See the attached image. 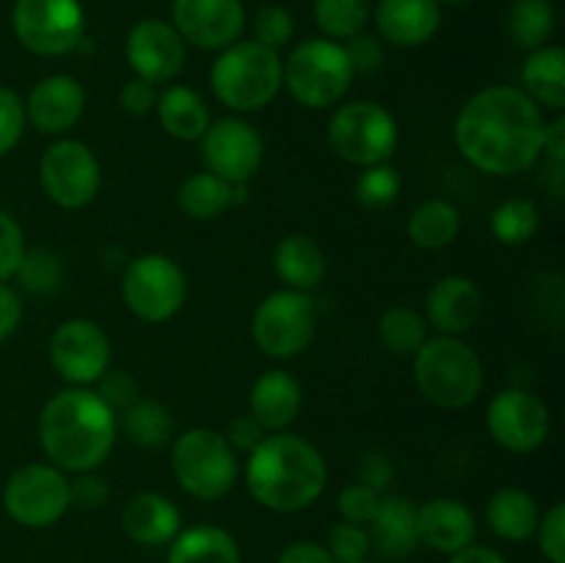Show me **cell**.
Returning <instances> with one entry per match:
<instances>
[{
	"instance_id": "cell-19",
	"label": "cell",
	"mask_w": 565,
	"mask_h": 563,
	"mask_svg": "<svg viewBox=\"0 0 565 563\" xmlns=\"http://www.w3.org/2000/svg\"><path fill=\"white\" fill-rule=\"evenodd\" d=\"M25 119L44 136H64L86 110V92L72 75H47L28 92Z\"/></svg>"
},
{
	"instance_id": "cell-18",
	"label": "cell",
	"mask_w": 565,
	"mask_h": 563,
	"mask_svg": "<svg viewBox=\"0 0 565 563\" xmlns=\"http://www.w3.org/2000/svg\"><path fill=\"white\" fill-rule=\"evenodd\" d=\"M174 31L199 50H224L241 39L246 9L241 0H174Z\"/></svg>"
},
{
	"instance_id": "cell-5",
	"label": "cell",
	"mask_w": 565,
	"mask_h": 563,
	"mask_svg": "<svg viewBox=\"0 0 565 563\" xmlns=\"http://www.w3.org/2000/svg\"><path fill=\"white\" fill-rule=\"evenodd\" d=\"M414 381L439 408H467L483 392V362L461 337L434 334L414 353Z\"/></svg>"
},
{
	"instance_id": "cell-26",
	"label": "cell",
	"mask_w": 565,
	"mask_h": 563,
	"mask_svg": "<svg viewBox=\"0 0 565 563\" xmlns=\"http://www.w3.org/2000/svg\"><path fill=\"white\" fill-rule=\"evenodd\" d=\"M154 114H158L160 127L177 141H202L213 121L202 94L180 83H166V88H160Z\"/></svg>"
},
{
	"instance_id": "cell-32",
	"label": "cell",
	"mask_w": 565,
	"mask_h": 563,
	"mask_svg": "<svg viewBox=\"0 0 565 563\" xmlns=\"http://www.w3.org/2000/svg\"><path fill=\"white\" fill-rule=\"evenodd\" d=\"M406 230L414 246L425 248V252H439V248L456 243L458 232H461V213L447 199H425L408 215Z\"/></svg>"
},
{
	"instance_id": "cell-17",
	"label": "cell",
	"mask_w": 565,
	"mask_h": 563,
	"mask_svg": "<svg viewBox=\"0 0 565 563\" xmlns=\"http://www.w3.org/2000/svg\"><path fill=\"white\" fill-rule=\"evenodd\" d=\"M125 55L136 77L160 86V83L174 81L185 66V42L174 31V25L147 17L127 33Z\"/></svg>"
},
{
	"instance_id": "cell-25",
	"label": "cell",
	"mask_w": 565,
	"mask_h": 563,
	"mask_svg": "<svg viewBox=\"0 0 565 563\" xmlns=\"http://www.w3.org/2000/svg\"><path fill=\"white\" fill-rule=\"evenodd\" d=\"M180 508L158 491H138L121 508V530L143 546H160L180 533Z\"/></svg>"
},
{
	"instance_id": "cell-31",
	"label": "cell",
	"mask_w": 565,
	"mask_h": 563,
	"mask_svg": "<svg viewBox=\"0 0 565 563\" xmlns=\"http://www.w3.org/2000/svg\"><path fill=\"white\" fill-rule=\"evenodd\" d=\"M169 563H243V557L232 533L215 524H196L174 535Z\"/></svg>"
},
{
	"instance_id": "cell-6",
	"label": "cell",
	"mask_w": 565,
	"mask_h": 563,
	"mask_svg": "<svg viewBox=\"0 0 565 563\" xmlns=\"http://www.w3.org/2000/svg\"><path fill=\"white\" fill-rule=\"evenodd\" d=\"M345 47L334 39H307L281 61V83L290 97L309 110L334 108L345 99L353 83Z\"/></svg>"
},
{
	"instance_id": "cell-24",
	"label": "cell",
	"mask_w": 565,
	"mask_h": 563,
	"mask_svg": "<svg viewBox=\"0 0 565 563\" xmlns=\"http://www.w3.org/2000/svg\"><path fill=\"white\" fill-rule=\"evenodd\" d=\"M370 546L384 561H406L419 546L417 506L401 495L381 497V506L370 522Z\"/></svg>"
},
{
	"instance_id": "cell-9",
	"label": "cell",
	"mask_w": 565,
	"mask_h": 563,
	"mask_svg": "<svg viewBox=\"0 0 565 563\" xmlns=\"http://www.w3.org/2000/svg\"><path fill=\"white\" fill-rule=\"evenodd\" d=\"M318 331V307L312 293L281 287L254 309L252 337L270 359H292L307 351Z\"/></svg>"
},
{
	"instance_id": "cell-7",
	"label": "cell",
	"mask_w": 565,
	"mask_h": 563,
	"mask_svg": "<svg viewBox=\"0 0 565 563\" xmlns=\"http://www.w3.org/2000/svg\"><path fill=\"white\" fill-rule=\"evenodd\" d=\"M171 472L185 495L213 502L230 495L235 486L237 456L218 431L191 428L174 439Z\"/></svg>"
},
{
	"instance_id": "cell-36",
	"label": "cell",
	"mask_w": 565,
	"mask_h": 563,
	"mask_svg": "<svg viewBox=\"0 0 565 563\" xmlns=\"http://www.w3.org/2000/svg\"><path fill=\"white\" fill-rule=\"evenodd\" d=\"M541 230V213L530 199L516 196L505 199L500 208L491 213V232L505 246H524L533 241Z\"/></svg>"
},
{
	"instance_id": "cell-44",
	"label": "cell",
	"mask_w": 565,
	"mask_h": 563,
	"mask_svg": "<svg viewBox=\"0 0 565 563\" xmlns=\"http://www.w3.org/2000/svg\"><path fill=\"white\" fill-rule=\"evenodd\" d=\"M379 506H381V495L375 489H370V486H364L362 480L345 486V489L340 491V500H337V508H340L342 519L353 524L373 522Z\"/></svg>"
},
{
	"instance_id": "cell-54",
	"label": "cell",
	"mask_w": 565,
	"mask_h": 563,
	"mask_svg": "<svg viewBox=\"0 0 565 563\" xmlns=\"http://www.w3.org/2000/svg\"><path fill=\"white\" fill-rule=\"evenodd\" d=\"M544 155H550L552 166H555V174H561L563 160H565V119L557 116L555 121H546V132H544Z\"/></svg>"
},
{
	"instance_id": "cell-21",
	"label": "cell",
	"mask_w": 565,
	"mask_h": 563,
	"mask_svg": "<svg viewBox=\"0 0 565 563\" xmlns=\"http://www.w3.org/2000/svg\"><path fill=\"white\" fill-rule=\"evenodd\" d=\"M417 535L419 544L445 555H456L475 544L478 522L475 513L456 497H434L417 508Z\"/></svg>"
},
{
	"instance_id": "cell-22",
	"label": "cell",
	"mask_w": 565,
	"mask_h": 563,
	"mask_svg": "<svg viewBox=\"0 0 565 563\" xmlns=\"http://www.w3.org/2000/svg\"><path fill=\"white\" fill-rule=\"evenodd\" d=\"M439 25V0H381L375 6V28L395 47H419L436 36Z\"/></svg>"
},
{
	"instance_id": "cell-50",
	"label": "cell",
	"mask_w": 565,
	"mask_h": 563,
	"mask_svg": "<svg viewBox=\"0 0 565 563\" xmlns=\"http://www.w3.org/2000/svg\"><path fill=\"white\" fill-rule=\"evenodd\" d=\"M265 434H268V431H265L263 425H259L257 419L246 412V414H237L235 419H230V425H226V431H224V439L230 442V447L235 453L237 450L252 453L254 447L265 439Z\"/></svg>"
},
{
	"instance_id": "cell-27",
	"label": "cell",
	"mask_w": 565,
	"mask_h": 563,
	"mask_svg": "<svg viewBox=\"0 0 565 563\" xmlns=\"http://www.w3.org/2000/svg\"><path fill=\"white\" fill-rule=\"evenodd\" d=\"M274 270L290 290L312 293L326 279V254L315 237L292 232L276 243Z\"/></svg>"
},
{
	"instance_id": "cell-30",
	"label": "cell",
	"mask_w": 565,
	"mask_h": 563,
	"mask_svg": "<svg viewBox=\"0 0 565 563\" xmlns=\"http://www.w3.org/2000/svg\"><path fill=\"white\" fill-rule=\"evenodd\" d=\"M486 522L494 530V535L505 541H527L533 539L541 522V508L530 491L505 486L494 491L486 506Z\"/></svg>"
},
{
	"instance_id": "cell-52",
	"label": "cell",
	"mask_w": 565,
	"mask_h": 563,
	"mask_svg": "<svg viewBox=\"0 0 565 563\" xmlns=\"http://www.w3.org/2000/svg\"><path fill=\"white\" fill-rule=\"evenodd\" d=\"M22 323V298L14 287L0 282V342L9 340Z\"/></svg>"
},
{
	"instance_id": "cell-2",
	"label": "cell",
	"mask_w": 565,
	"mask_h": 563,
	"mask_svg": "<svg viewBox=\"0 0 565 563\" xmlns=\"http://www.w3.org/2000/svg\"><path fill=\"white\" fill-rule=\"evenodd\" d=\"M119 417L92 386H66L39 414V442L61 472H94L110 456Z\"/></svg>"
},
{
	"instance_id": "cell-41",
	"label": "cell",
	"mask_w": 565,
	"mask_h": 563,
	"mask_svg": "<svg viewBox=\"0 0 565 563\" xmlns=\"http://www.w3.org/2000/svg\"><path fill=\"white\" fill-rule=\"evenodd\" d=\"M329 555L334 557L337 563H362L367 561L370 555V533L364 524L353 522H337L334 528L329 530V544H326Z\"/></svg>"
},
{
	"instance_id": "cell-10",
	"label": "cell",
	"mask_w": 565,
	"mask_h": 563,
	"mask_svg": "<svg viewBox=\"0 0 565 563\" xmlns=\"http://www.w3.org/2000/svg\"><path fill=\"white\" fill-rule=\"evenodd\" d=\"M121 298L143 323H166L185 307V270L169 254H141L121 274Z\"/></svg>"
},
{
	"instance_id": "cell-23",
	"label": "cell",
	"mask_w": 565,
	"mask_h": 563,
	"mask_svg": "<svg viewBox=\"0 0 565 563\" xmlns=\"http://www.w3.org/2000/svg\"><path fill=\"white\" fill-rule=\"evenodd\" d=\"M303 408V390L287 370H265L248 392V414L268 434L287 431Z\"/></svg>"
},
{
	"instance_id": "cell-28",
	"label": "cell",
	"mask_w": 565,
	"mask_h": 563,
	"mask_svg": "<svg viewBox=\"0 0 565 563\" xmlns=\"http://www.w3.org/2000/svg\"><path fill=\"white\" fill-rule=\"evenodd\" d=\"M246 193V185H232L213 171H199L185 177L177 188V208L191 221H213L237 204Z\"/></svg>"
},
{
	"instance_id": "cell-15",
	"label": "cell",
	"mask_w": 565,
	"mask_h": 563,
	"mask_svg": "<svg viewBox=\"0 0 565 563\" xmlns=\"http://www.w3.org/2000/svg\"><path fill=\"white\" fill-rule=\"evenodd\" d=\"M50 364L70 386H92L110 368V340L92 318H70L50 334Z\"/></svg>"
},
{
	"instance_id": "cell-3",
	"label": "cell",
	"mask_w": 565,
	"mask_h": 563,
	"mask_svg": "<svg viewBox=\"0 0 565 563\" xmlns=\"http://www.w3.org/2000/svg\"><path fill=\"white\" fill-rule=\"evenodd\" d=\"M329 467L318 447L290 431L265 434L248 453V495L276 513H296L312 506L326 489Z\"/></svg>"
},
{
	"instance_id": "cell-1",
	"label": "cell",
	"mask_w": 565,
	"mask_h": 563,
	"mask_svg": "<svg viewBox=\"0 0 565 563\" xmlns=\"http://www.w3.org/2000/svg\"><path fill=\"white\" fill-rule=\"evenodd\" d=\"M544 110L519 86H489L458 110L456 147L489 177H516L544 155Z\"/></svg>"
},
{
	"instance_id": "cell-37",
	"label": "cell",
	"mask_w": 565,
	"mask_h": 563,
	"mask_svg": "<svg viewBox=\"0 0 565 563\" xmlns=\"http://www.w3.org/2000/svg\"><path fill=\"white\" fill-rule=\"evenodd\" d=\"M315 22L326 39H351L364 31L370 20V0H315Z\"/></svg>"
},
{
	"instance_id": "cell-11",
	"label": "cell",
	"mask_w": 565,
	"mask_h": 563,
	"mask_svg": "<svg viewBox=\"0 0 565 563\" xmlns=\"http://www.w3.org/2000/svg\"><path fill=\"white\" fill-rule=\"evenodd\" d=\"M11 25L22 47L44 59L72 53L86 39V14L77 0H17Z\"/></svg>"
},
{
	"instance_id": "cell-57",
	"label": "cell",
	"mask_w": 565,
	"mask_h": 563,
	"mask_svg": "<svg viewBox=\"0 0 565 563\" xmlns=\"http://www.w3.org/2000/svg\"><path fill=\"white\" fill-rule=\"evenodd\" d=\"M362 563H373V561H362Z\"/></svg>"
},
{
	"instance_id": "cell-34",
	"label": "cell",
	"mask_w": 565,
	"mask_h": 563,
	"mask_svg": "<svg viewBox=\"0 0 565 563\" xmlns=\"http://www.w3.org/2000/svg\"><path fill=\"white\" fill-rule=\"evenodd\" d=\"M430 337V326L423 312L414 307L397 304L390 307L379 318V340L381 346L397 357H414L423 348V342Z\"/></svg>"
},
{
	"instance_id": "cell-20",
	"label": "cell",
	"mask_w": 565,
	"mask_h": 563,
	"mask_svg": "<svg viewBox=\"0 0 565 563\" xmlns=\"http://www.w3.org/2000/svg\"><path fill=\"white\" fill-rule=\"evenodd\" d=\"M480 309H483V293L461 274L441 276L425 296V320L436 334H467L478 323Z\"/></svg>"
},
{
	"instance_id": "cell-13",
	"label": "cell",
	"mask_w": 565,
	"mask_h": 563,
	"mask_svg": "<svg viewBox=\"0 0 565 563\" xmlns=\"http://www.w3.org/2000/svg\"><path fill=\"white\" fill-rule=\"evenodd\" d=\"M3 508L22 528H50L70 511V478L53 464L20 467L3 486Z\"/></svg>"
},
{
	"instance_id": "cell-39",
	"label": "cell",
	"mask_w": 565,
	"mask_h": 563,
	"mask_svg": "<svg viewBox=\"0 0 565 563\" xmlns=\"http://www.w3.org/2000/svg\"><path fill=\"white\" fill-rule=\"evenodd\" d=\"M17 279L33 296H50L64 285V268H61L58 254L50 248H25L20 265H17Z\"/></svg>"
},
{
	"instance_id": "cell-46",
	"label": "cell",
	"mask_w": 565,
	"mask_h": 563,
	"mask_svg": "<svg viewBox=\"0 0 565 563\" xmlns=\"http://www.w3.org/2000/svg\"><path fill=\"white\" fill-rule=\"evenodd\" d=\"M535 535H539L541 552H544L546 561L565 563V506L563 502H555V506L541 517Z\"/></svg>"
},
{
	"instance_id": "cell-16",
	"label": "cell",
	"mask_w": 565,
	"mask_h": 563,
	"mask_svg": "<svg viewBox=\"0 0 565 563\" xmlns=\"http://www.w3.org/2000/svg\"><path fill=\"white\" fill-rule=\"evenodd\" d=\"M202 158L207 171L232 185H248L265 158V144L257 127L241 116L210 121L202 136Z\"/></svg>"
},
{
	"instance_id": "cell-4",
	"label": "cell",
	"mask_w": 565,
	"mask_h": 563,
	"mask_svg": "<svg viewBox=\"0 0 565 563\" xmlns=\"http://www.w3.org/2000/svg\"><path fill=\"white\" fill-rule=\"evenodd\" d=\"M210 86L215 99L235 114L268 108L285 86L279 53L254 39H237L230 47L218 50V59L210 66Z\"/></svg>"
},
{
	"instance_id": "cell-12",
	"label": "cell",
	"mask_w": 565,
	"mask_h": 563,
	"mask_svg": "<svg viewBox=\"0 0 565 563\" xmlns=\"http://www.w3.org/2000/svg\"><path fill=\"white\" fill-rule=\"evenodd\" d=\"M39 182L53 204L64 210H81L97 199L103 169L88 144L58 138L44 149L42 163H39Z\"/></svg>"
},
{
	"instance_id": "cell-38",
	"label": "cell",
	"mask_w": 565,
	"mask_h": 563,
	"mask_svg": "<svg viewBox=\"0 0 565 563\" xmlns=\"http://www.w3.org/2000/svg\"><path fill=\"white\" fill-rule=\"evenodd\" d=\"M403 177L392 163H375L359 171L353 196L364 210H386L401 199Z\"/></svg>"
},
{
	"instance_id": "cell-29",
	"label": "cell",
	"mask_w": 565,
	"mask_h": 563,
	"mask_svg": "<svg viewBox=\"0 0 565 563\" xmlns=\"http://www.w3.org/2000/svg\"><path fill=\"white\" fill-rule=\"evenodd\" d=\"M522 92L539 108H550L555 114L565 110V50L557 44H544L533 50L522 66Z\"/></svg>"
},
{
	"instance_id": "cell-53",
	"label": "cell",
	"mask_w": 565,
	"mask_h": 563,
	"mask_svg": "<svg viewBox=\"0 0 565 563\" xmlns=\"http://www.w3.org/2000/svg\"><path fill=\"white\" fill-rule=\"evenodd\" d=\"M276 563H337L323 544L318 541H292L285 546Z\"/></svg>"
},
{
	"instance_id": "cell-45",
	"label": "cell",
	"mask_w": 565,
	"mask_h": 563,
	"mask_svg": "<svg viewBox=\"0 0 565 563\" xmlns=\"http://www.w3.org/2000/svg\"><path fill=\"white\" fill-rule=\"evenodd\" d=\"M22 254H25V235L17 219L0 210V282H9L17 274Z\"/></svg>"
},
{
	"instance_id": "cell-51",
	"label": "cell",
	"mask_w": 565,
	"mask_h": 563,
	"mask_svg": "<svg viewBox=\"0 0 565 563\" xmlns=\"http://www.w3.org/2000/svg\"><path fill=\"white\" fill-rule=\"evenodd\" d=\"M392 478H395V469H392L390 458L381 456V453H364L362 464H359V480L364 486H370V489L381 495L392 484Z\"/></svg>"
},
{
	"instance_id": "cell-43",
	"label": "cell",
	"mask_w": 565,
	"mask_h": 563,
	"mask_svg": "<svg viewBox=\"0 0 565 563\" xmlns=\"http://www.w3.org/2000/svg\"><path fill=\"white\" fill-rule=\"evenodd\" d=\"M97 392L99 397H103L105 403H108L110 408L116 412V417H119L125 408H130L132 403L141 397V390H138V381L132 379L127 370H105L103 375L97 379Z\"/></svg>"
},
{
	"instance_id": "cell-55",
	"label": "cell",
	"mask_w": 565,
	"mask_h": 563,
	"mask_svg": "<svg viewBox=\"0 0 565 563\" xmlns=\"http://www.w3.org/2000/svg\"><path fill=\"white\" fill-rule=\"evenodd\" d=\"M450 563H508V561L500 555V552L491 550V546L469 544L467 550L450 555Z\"/></svg>"
},
{
	"instance_id": "cell-56",
	"label": "cell",
	"mask_w": 565,
	"mask_h": 563,
	"mask_svg": "<svg viewBox=\"0 0 565 563\" xmlns=\"http://www.w3.org/2000/svg\"><path fill=\"white\" fill-rule=\"evenodd\" d=\"M439 3H447V6H467L469 0H439Z\"/></svg>"
},
{
	"instance_id": "cell-47",
	"label": "cell",
	"mask_w": 565,
	"mask_h": 563,
	"mask_svg": "<svg viewBox=\"0 0 565 563\" xmlns=\"http://www.w3.org/2000/svg\"><path fill=\"white\" fill-rule=\"evenodd\" d=\"M345 55L351 61L353 75H373L384 64V47H381L379 36L373 33H356V36L345 39Z\"/></svg>"
},
{
	"instance_id": "cell-14",
	"label": "cell",
	"mask_w": 565,
	"mask_h": 563,
	"mask_svg": "<svg viewBox=\"0 0 565 563\" xmlns=\"http://www.w3.org/2000/svg\"><path fill=\"white\" fill-rule=\"evenodd\" d=\"M486 428L502 450L524 456V453H535L550 439L552 414L535 392L508 386L491 397L486 408Z\"/></svg>"
},
{
	"instance_id": "cell-35",
	"label": "cell",
	"mask_w": 565,
	"mask_h": 563,
	"mask_svg": "<svg viewBox=\"0 0 565 563\" xmlns=\"http://www.w3.org/2000/svg\"><path fill=\"white\" fill-rule=\"evenodd\" d=\"M121 428L132 445L143 447V450H154L169 442L174 419L171 412L160 401L152 397H138L130 408L121 412Z\"/></svg>"
},
{
	"instance_id": "cell-33",
	"label": "cell",
	"mask_w": 565,
	"mask_h": 563,
	"mask_svg": "<svg viewBox=\"0 0 565 563\" xmlns=\"http://www.w3.org/2000/svg\"><path fill=\"white\" fill-rule=\"evenodd\" d=\"M508 33L519 50H533L550 44L555 33V6L552 0H513L508 11Z\"/></svg>"
},
{
	"instance_id": "cell-42",
	"label": "cell",
	"mask_w": 565,
	"mask_h": 563,
	"mask_svg": "<svg viewBox=\"0 0 565 563\" xmlns=\"http://www.w3.org/2000/svg\"><path fill=\"white\" fill-rule=\"evenodd\" d=\"M25 103L20 94L9 86H0V158L9 155L20 144L25 132Z\"/></svg>"
},
{
	"instance_id": "cell-40",
	"label": "cell",
	"mask_w": 565,
	"mask_h": 563,
	"mask_svg": "<svg viewBox=\"0 0 565 563\" xmlns=\"http://www.w3.org/2000/svg\"><path fill=\"white\" fill-rule=\"evenodd\" d=\"M292 33H296V20H292L290 9H285V6H263L254 17V42L263 44V47L279 53V47L290 42Z\"/></svg>"
},
{
	"instance_id": "cell-8",
	"label": "cell",
	"mask_w": 565,
	"mask_h": 563,
	"mask_svg": "<svg viewBox=\"0 0 565 563\" xmlns=\"http://www.w3.org/2000/svg\"><path fill=\"white\" fill-rule=\"evenodd\" d=\"M401 130L390 110L373 99L345 103L329 119V147L345 163L367 169L375 163H390L395 155Z\"/></svg>"
},
{
	"instance_id": "cell-48",
	"label": "cell",
	"mask_w": 565,
	"mask_h": 563,
	"mask_svg": "<svg viewBox=\"0 0 565 563\" xmlns=\"http://www.w3.org/2000/svg\"><path fill=\"white\" fill-rule=\"evenodd\" d=\"M110 500L108 480L94 472H81L70 480V506L81 511H97Z\"/></svg>"
},
{
	"instance_id": "cell-49",
	"label": "cell",
	"mask_w": 565,
	"mask_h": 563,
	"mask_svg": "<svg viewBox=\"0 0 565 563\" xmlns=\"http://www.w3.org/2000/svg\"><path fill=\"white\" fill-rule=\"evenodd\" d=\"M119 103L121 108L132 116L152 114L154 105H158V86L149 81H141V77H130V81L119 88Z\"/></svg>"
}]
</instances>
